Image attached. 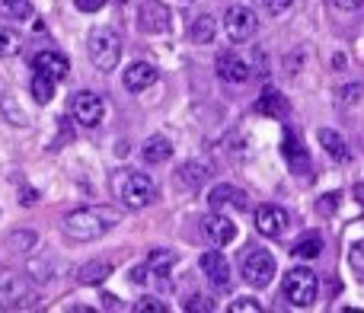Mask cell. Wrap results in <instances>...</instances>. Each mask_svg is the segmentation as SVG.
Returning a JSON list of instances; mask_svg holds the SVG:
<instances>
[{
    "mask_svg": "<svg viewBox=\"0 0 364 313\" xmlns=\"http://www.w3.org/2000/svg\"><path fill=\"white\" fill-rule=\"evenodd\" d=\"M122 221V214L109 205H96V208H77L64 218V233L74 240H100L102 233H109L115 224Z\"/></svg>",
    "mask_w": 364,
    "mask_h": 313,
    "instance_id": "obj_1",
    "label": "cell"
},
{
    "mask_svg": "<svg viewBox=\"0 0 364 313\" xmlns=\"http://www.w3.org/2000/svg\"><path fill=\"white\" fill-rule=\"evenodd\" d=\"M112 192L125 208L141 211L157 198V182L147 173H138V169H122V173L112 176Z\"/></svg>",
    "mask_w": 364,
    "mask_h": 313,
    "instance_id": "obj_2",
    "label": "cell"
},
{
    "mask_svg": "<svg viewBox=\"0 0 364 313\" xmlns=\"http://www.w3.org/2000/svg\"><path fill=\"white\" fill-rule=\"evenodd\" d=\"M90 61L96 64L100 70H115L122 61V38L115 29H106V26H100V29L90 32Z\"/></svg>",
    "mask_w": 364,
    "mask_h": 313,
    "instance_id": "obj_3",
    "label": "cell"
},
{
    "mask_svg": "<svg viewBox=\"0 0 364 313\" xmlns=\"http://www.w3.org/2000/svg\"><path fill=\"white\" fill-rule=\"evenodd\" d=\"M316 291H320V282L310 269H291L284 275V297H288L291 307H310L316 301Z\"/></svg>",
    "mask_w": 364,
    "mask_h": 313,
    "instance_id": "obj_4",
    "label": "cell"
},
{
    "mask_svg": "<svg viewBox=\"0 0 364 313\" xmlns=\"http://www.w3.org/2000/svg\"><path fill=\"white\" fill-rule=\"evenodd\" d=\"M243 278L250 288H265L275 278V256L269 250H252L243 259Z\"/></svg>",
    "mask_w": 364,
    "mask_h": 313,
    "instance_id": "obj_5",
    "label": "cell"
},
{
    "mask_svg": "<svg viewBox=\"0 0 364 313\" xmlns=\"http://www.w3.org/2000/svg\"><path fill=\"white\" fill-rule=\"evenodd\" d=\"M70 115H74V122H80V125L96 128L106 119V102H102V96L83 90V93H77L74 100H70Z\"/></svg>",
    "mask_w": 364,
    "mask_h": 313,
    "instance_id": "obj_6",
    "label": "cell"
},
{
    "mask_svg": "<svg viewBox=\"0 0 364 313\" xmlns=\"http://www.w3.org/2000/svg\"><path fill=\"white\" fill-rule=\"evenodd\" d=\"M224 29H227V36H230L233 42H246V38L256 36L259 19H256V13H252L250 6H230V10L224 13Z\"/></svg>",
    "mask_w": 364,
    "mask_h": 313,
    "instance_id": "obj_7",
    "label": "cell"
},
{
    "mask_svg": "<svg viewBox=\"0 0 364 313\" xmlns=\"http://www.w3.org/2000/svg\"><path fill=\"white\" fill-rule=\"evenodd\" d=\"M170 6L166 4H160V0H144L141 4V10H138V29L141 32H166L170 29Z\"/></svg>",
    "mask_w": 364,
    "mask_h": 313,
    "instance_id": "obj_8",
    "label": "cell"
},
{
    "mask_svg": "<svg viewBox=\"0 0 364 313\" xmlns=\"http://www.w3.org/2000/svg\"><path fill=\"white\" fill-rule=\"evenodd\" d=\"M256 230L262 237H282L288 230V211L282 205H259L256 208Z\"/></svg>",
    "mask_w": 364,
    "mask_h": 313,
    "instance_id": "obj_9",
    "label": "cell"
},
{
    "mask_svg": "<svg viewBox=\"0 0 364 313\" xmlns=\"http://www.w3.org/2000/svg\"><path fill=\"white\" fill-rule=\"evenodd\" d=\"M208 205L214 208V211H246L250 208V201H246V192L237 186H214L211 195H208Z\"/></svg>",
    "mask_w": 364,
    "mask_h": 313,
    "instance_id": "obj_10",
    "label": "cell"
},
{
    "mask_svg": "<svg viewBox=\"0 0 364 313\" xmlns=\"http://www.w3.org/2000/svg\"><path fill=\"white\" fill-rule=\"evenodd\" d=\"M201 230H205V237L211 240L214 246H227V243H233V237H237V224H233L224 211L208 214V218L201 221Z\"/></svg>",
    "mask_w": 364,
    "mask_h": 313,
    "instance_id": "obj_11",
    "label": "cell"
},
{
    "mask_svg": "<svg viewBox=\"0 0 364 313\" xmlns=\"http://www.w3.org/2000/svg\"><path fill=\"white\" fill-rule=\"evenodd\" d=\"M198 265H201V272L208 275V282H211L214 288H230V265H227V259H224L220 250L201 253Z\"/></svg>",
    "mask_w": 364,
    "mask_h": 313,
    "instance_id": "obj_12",
    "label": "cell"
},
{
    "mask_svg": "<svg viewBox=\"0 0 364 313\" xmlns=\"http://www.w3.org/2000/svg\"><path fill=\"white\" fill-rule=\"evenodd\" d=\"M32 70L51 77V80H64V77L70 74V61L64 55H58V51H38V55L32 58Z\"/></svg>",
    "mask_w": 364,
    "mask_h": 313,
    "instance_id": "obj_13",
    "label": "cell"
},
{
    "mask_svg": "<svg viewBox=\"0 0 364 313\" xmlns=\"http://www.w3.org/2000/svg\"><path fill=\"white\" fill-rule=\"evenodd\" d=\"M218 74H220V80H227V83H246L250 80V74H252V68L243 61L240 55H233V51H224V55H218Z\"/></svg>",
    "mask_w": 364,
    "mask_h": 313,
    "instance_id": "obj_14",
    "label": "cell"
},
{
    "mask_svg": "<svg viewBox=\"0 0 364 313\" xmlns=\"http://www.w3.org/2000/svg\"><path fill=\"white\" fill-rule=\"evenodd\" d=\"M122 80H125V87L132 90V93H141V90H147L154 80H157V68L147 61H134V64H128Z\"/></svg>",
    "mask_w": 364,
    "mask_h": 313,
    "instance_id": "obj_15",
    "label": "cell"
},
{
    "mask_svg": "<svg viewBox=\"0 0 364 313\" xmlns=\"http://www.w3.org/2000/svg\"><path fill=\"white\" fill-rule=\"evenodd\" d=\"M23 297H36L29 291L23 275H13V272H0V301L4 304H19Z\"/></svg>",
    "mask_w": 364,
    "mask_h": 313,
    "instance_id": "obj_16",
    "label": "cell"
},
{
    "mask_svg": "<svg viewBox=\"0 0 364 313\" xmlns=\"http://www.w3.org/2000/svg\"><path fill=\"white\" fill-rule=\"evenodd\" d=\"M252 109H256L259 115H269V119H284L291 106H288V96L284 93H278V90H265Z\"/></svg>",
    "mask_w": 364,
    "mask_h": 313,
    "instance_id": "obj_17",
    "label": "cell"
},
{
    "mask_svg": "<svg viewBox=\"0 0 364 313\" xmlns=\"http://www.w3.org/2000/svg\"><path fill=\"white\" fill-rule=\"evenodd\" d=\"M284 156H288V163H291V169H294L297 176H307L310 173V156L307 151H304V144L297 141V134L294 132H288L284 134Z\"/></svg>",
    "mask_w": 364,
    "mask_h": 313,
    "instance_id": "obj_18",
    "label": "cell"
},
{
    "mask_svg": "<svg viewBox=\"0 0 364 313\" xmlns=\"http://www.w3.org/2000/svg\"><path fill=\"white\" fill-rule=\"evenodd\" d=\"M208 179H211V166H208V163L188 160V163H182L179 166V182L186 189H198V186H205Z\"/></svg>",
    "mask_w": 364,
    "mask_h": 313,
    "instance_id": "obj_19",
    "label": "cell"
},
{
    "mask_svg": "<svg viewBox=\"0 0 364 313\" xmlns=\"http://www.w3.org/2000/svg\"><path fill=\"white\" fill-rule=\"evenodd\" d=\"M214 32H218V19L211 16V13H201V16L192 19V26H188V38L198 45H208L214 42Z\"/></svg>",
    "mask_w": 364,
    "mask_h": 313,
    "instance_id": "obj_20",
    "label": "cell"
},
{
    "mask_svg": "<svg viewBox=\"0 0 364 313\" xmlns=\"http://www.w3.org/2000/svg\"><path fill=\"white\" fill-rule=\"evenodd\" d=\"M173 156V144L164 138V134H154V138H147L144 144V160L151 163V166H157V163H166Z\"/></svg>",
    "mask_w": 364,
    "mask_h": 313,
    "instance_id": "obj_21",
    "label": "cell"
},
{
    "mask_svg": "<svg viewBox=\"0 0 364 313\" xmlns=\"http://www.w3.org/2000/svg\"><path fill=\"white\" fill-rule=\"evenodd\" d=\"M316 138H320V144L326 147V154L333 156V160H339V163H346L348 156V147H346V141H342V134H336L333 128H320V134H316Z\"/></svg>",
    "mask_w": 364,
    "mask_h": 313,
    "instance_id": "obj_22",
    "label": "cell"
},
{
    "mask_svg": "<svg viewBox=\"0 0 364 313\" xmlns=\"http://www.w3.org/2000/svg\"><path fill=\"white\" fill-rule=\"evenodd\" d=\"M109 275H112V262H106V259H93V262H87L80 269V285H102Z\"/></svg>",
    "mask_w": 364,
    "mask_h": 313,
    "instance_id": "obj_23",
    "label": "cell"
},
{
    "mask_svg": "<svg viewBox=\"0 0 364 313\" xmlns=\"http://www.w3.org/2000/svg\"><path fill=\"white\" fill-rule=\"evenodd\" d=\"M147 265L154 269V278H160L164 285H170L164 275L173 269V265H176V253H170V250H154L151 256H147Z\"/></svg>",
    "mask_w": 364,
    "mask_h": 313,
    "instance_id": "obj_24",
    "label": "cell"
},
{
    "mask_svg": "<svg viewBox=\"0 0 364 313\" xmlns=\"http://www.w3.org/2000/svg\"><path fill=\"white\" fill-rule=\"evenodd\" d=\"M291 253H294L297 259H316L323 253V240L316 237V233L314 237H304V240H297V243L291 246Z\"/></svg>",
    "mask_w": 364,
    "mask_h": 313,
    "instance_id": "obj_25",
    "label": "cell"
},
{
    "mask_svg": "<svg viewBox=\"0 0 364 313\" xmlns=\"http://www.w3.org/2000/svg\"><path fill=\"white\" fill-rule=\"evenodd\" d=\"M0 13L23 23V19L32 16V0H0Z\"/></svg>",
    "mask_w": 364,
    "mask_h": 313,
    "instance_id": "obj_26",
    "label": "cell"
},
{
    "mask_svg": "<svg viewBox=\"0 0 364 313\" xmlns=\"http://www.w3.org/2000/svg\"><path fill=\"white\" fill-rule=\"evenodd\" d=\"M55 83L58 80H51V77H45V74L32 77V96H36V102H51L55 100Z\"/></svg>",
    "mask_w": 364,
    "mask_h": 313,
    "instance_id": "obj_27",
    "label": "cell"
},
{
    "mask_svg": "<svg viewBox=\"0 0 364 313\" xmlns=\"http://www.w3.org/2000/svg\"><path fill=\"white\" fill-rule=\"evenodd\" d=\"M19 48H23V42H19L16 32H13V29H0V58L19 55Z\"/></svg>",
    "mask_w": 364,
    "mask_h": 313,
    "instance_id": "obj_28",
    "label": "cell"
},
{
    "mask_svg": "<svg viewBox=\"0 0 364 313\" xmlns=\"http://www.w3.org/2000/svg\"><path fill=\"white\" fill-rule=\"evenodd\" d=\"M348 265H352V272L364 282V240L352 243V250H348Z\"/></svg>",
    "mask_w": 364,
    "mask_h": 313,
    "instance_id": "obj_29",
    "label": "cell"
},
{
    "mask_svg": "<svg viewBox=\"0 0 364 313\" xmlns=\"http://www.w3.org/2000/svg\"><path fill=\"white\" fill-rule=\"evenodd\" d=\"M230 310L233 313H246V310H250V313H262V304H259L256 297H237V301L230 304Z\"/></svg>",
    "mask_w": 364,
    "mask_h": 313,
    "instance_id": "obj_30",
    "label": "cell"
},
{
    "mask_svg": "<svg viewBox=\"0 0 364 313\" xmlns=\"http://www.w3.org/2000/svg\"><path fill=\"white\" fill-rule=\"evenodd\" d=\"M259 4H262V10L269 13V16H282L284 10H291L294 0H259Z\"/></svg>",
    "mask_w": 364,
    "mask_h": 313,
    "instance_id": "obj_31",
    "label": "cell"
},
{
    "mask_svg": "<svg viewBox=\"0 0 364 313\" xmlns=\"http://www.w3.org/2000/svg\"><path fill=\"white\" fill-rule=\"evenodd\" d=\"M134 310L138 313H166V307L157 301V297H144V301H138L134 304Z\"/></svg>",
    "mask_w": 364,
    "mask_h": 313,
    "instance_id": "obj_32",
    "label": "cell"
},
{
    "mask_svg": "<svg viewBox=\"0 0 364 313\" xmlns=\"http://www.w3.org/2000/svg\"><path fill=\"white\" fill-rule=\"evenodd\" d=\"M74 6L80 13H96V10H102V6H106V0H74Z\"/></svg>",
    "mask_w": 364,
    "mask_h": 313,
    "instance_id": "obj_33",
    "label": "cell"
},
{
    "mask_svg": "<svg viewBox=\"0 0 364 313\" xmlns=\"http://www.w3.org/2000/svg\"><path fill=\"white\" fill-rule=\"evenodd\" d=\"M32 243H36V237H32V233H10V246H23V253L29 250Z\"/></svg>",
    "mask_w": 364,
    "mask_h": 313,
    "instance_id": "obj_34",
    "label": "cell"
},
{
    "mask_svg": "<svg viewBox=\"0 0 364 313\" xmlns=\"http://www.w3.org/2000/svg\"><path fill=\"white\" fill-rule=\"evenodd\" d=\"M336 205H339V195H336V192H329V195H323V201H320V205H316V208H320L323 214H333V211H336Z\"/></svg>",
    "mask_w": 364,
    "mask_h": 313,
    "instance_id": "obj_35",
    "label": "cell"
},
{
    "mask_svg": "<svg viewBox=\"0 0 364 313\" xmlns=\"http://www.w3.org/2000/svg\"><path fill=\"white\" fill-rule=\"evenodd\" d=\"M214 304H208V297H188L186 301V310H211Z\"/></svg>",
    "mask_w": 364,
    "mask_h": 313,
    "instance_id": "obj_36",
    "label": "cell"
},
{
    "mask_svg": "<svg viewBox=\"0 0 364 313\" xmlns=\"http://www.w3.org/2000/svg\"><path fill=\"white\" fill-rule=\"evenodd\" d=\"M329 4H333L336 10H346V13H348V10H358L364 0H329Z\"/></svg>",
    "mask_w": 364,
    "mask_h": 313,
    "instance_id": "obj_37",
    "label": "cell"
},
{
    "mask_svg": "<svg viewBox=\"0 0 364 313\" xmlns=\"http://www.w3.org/2000/svg\"><path fill=\"white\" fill-rule=\"evenodd\" d=\"M23 205H36V192L32 189H23Z\"/></svg>",
    "mask_w": 364,
    "mask_h": 313,
    "instance_id": "obj_38",
    "label": "cell"
},
{
    "mask_svg": "<svg viewBox=\"0 0 364 313\" xmlns=\"http://www.w3.org/2000/svg\"><path fill=\"white\" fill-rule=\"evenodd\" d=\"M102 304H106V307H109V310H119V307H122V304H119V301H115V297H112V295H106V297H102Z\"/></svg>",
    "mask_w": 364,
    "mask_h": 313,
    "instance_id": "obj_39",
    "label": "cell"
},
{
    "mask_svg": "<svg viewBox=\"0 0 364 313\" xmlns=\"http://www.w3.org/2000/svg\"><path fill=\"white\" fill-rule=\"evenodd\" d=\"M355 198H358L361 205H364V182H358V186H355Z\"/></svg>",
    "mask_w": 364,
    "mask_h": 313,
    "instance_id": "obj_40",
    "label": "cell"
}]
</instances>
